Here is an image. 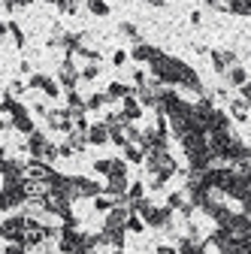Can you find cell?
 <instances>
[{
  "instance_id": "cell-37",
  "label": "cell",
  "mask_w": 251,
  "mask_h": 254,
  "mask_svg": "<svg viewBox=\"0 0 251 254\" xmlns=\"http://www.w3.org/2000/svg\"><path fill=\"white\" fill-rule=\"evenodd\" d=\"M73 3H79V0H73Z\"/></svg>"
},
{
  "instance_id": "cell-36",
  "label": "cell",
  "mask_w": 251,
  "mask_h": 254,
  "mask_svg": "<svg viewBox=\"0 0 251 254\" xmlns=\"http://www.w3.org/2000/svg\"><path fill=\"white\" fill-rule=\"evenodd\" d=\"M112 254H121V251H118V248H115V251H112Z\"/></svg>"
},
{
  "instance_id": "cell-22",
  "label": "cell",
  "mask_w": 251,
  "mask_h": 254,
  "mask_svg": "<svg viewBox=\"0 0 251 254\" xmlns=\"http://www.w3.org/2000/svg\"><path fill=\"white\" fill-rule=\"evenodd\" d=\"M185 197H188L185 190H173V194L167 197V206H170V209H179V212H182V209H185V203H188Z\"/></svg>"
},
{
  "instance_id": "cell-5",
  "label": "cell",
  "mask_w": 251,
  "mask_h": 254,
  "mask_svg": "<svg viewBox=\"0 0 251 254\" xmlns=\"http://www.w3.org/2000/svg\"><path fill=\"white\" fill-rule=\"evenodd\" d=\"M100 194H106V185H100V182H94V179H85V176H73V197L79 200V197H100Z\"/></svg>"
},
{
  "instance_id": "cell-31",
  "label": "cell",
  "mask_w": 251,
  "mask_h": 254,
  "mask_svg": "<svg viewBox=\"0 0 251 254\" xmlns=\"http://www.w3.org/2000/svg\"><path fill=\"white\" fill-rule=\"evenodd\" d=\"M158 254H179V245H158Z\"/></svg>"
},
{
  "instance_id": "cell-21",
  "label": "cell",
  "mask_w": 251,
  "mask_h": 254,
  "mask_svg": "<svg viewBox=\"0 0 251 254\" xmlns=\"http://www.w3.org/2000/svg\"><path fill=\"white\" fill-rule=\"evenodd\" d=\"M136 200H145V185L142 182H130V190H127V203H136Z\"/></svg>"
},
{
  "instance_id": "cell-29",
  "label": "cell",
  "mask_w": 251,
  "mask_h": 254,
  "mask_svg": "<svg viewBox=\"0 0 251 254\" xmlns=\"http://www.w3.org/2000/svg\"><path fill=\"white\" fill-rule=\"evenodd\" d=\"M148 82H151V79L145 76V70H133V85H136V88H145Z\"/></svg>"
},
{
  "instance_id": "cell-33",
  "label": "cell",
  "mask_w": 251,
  "mask_h": 254,
  "mask_svg": "<svg viewBox=\"0 0 251 254\" xmlns=\"http://www.w3.org/2000/svg\"><path fill=\"white\" fill-rule=\"evenodd\" d=\"M206 6H212V9H224V0H203Z\"/></svg>"
},
{
  "instance_id": "cell-6",
  "label": "cell",
  "mask_w": 251,
  "mask_h": 254,
  "mask_svg": "<svg viewBox=\"0 0 251 254\" xmlns=\"http://www.w3.org/2000/svg\"><path fill=\"white\" fill-rule=\"evenodd\" d=\"M209 58H212V70L218 76H224L230 67H236V52L233 49H212Z\"/></svg>"
},
{
  "instance_id": "cell-17",
  "label": "cell",
  "mask_w": 251,
  "mask_h": 254,
  "mask_svg": "<svg viewBox=\"0 0 251 254\" xmlns=\"http://www.w3.org/2000/svg\"><path fill=\"white\" fill-rule=\"evenodd\" d=\"M85 6H88L91 15H97V18H106L109 15V3H106V0H85Z\"/></svg>"
},
{
  "instance_id": "cell-10",
  "label": "cell",
  "mask_w": 251,
  "mask_h": 254,
  "mask_svg": "<svg viewBox=\"0 0 251 254\" xmlns=\"http://www.w3.org/2000/svg\"><path fill=\"white\" fill-rule=\"evenodd\" d=\"M139 88H133V85H127V82H109V88H106V94H109V103L112 100H127V97H133Z\"/></svg>"
},
{
  "instance_id": "cell-34",
  "label": "cell",
  "mask_w": 251,
  "mask_h": 254,
  "mask_svg": "<svg viewBox=\"0 0 251 254\" xmlns=\"http://www.w3.org/2000/svg\"><path fill=\"white\" fill-rule=\"evenodd\" d=\"M18 73H24V76H30V64H27V61H21V67H18Z\"/></svg>"
},
{
  "instance_id": "cell-14",
  "label": "cell",
  "mask_w": 251,
  "mask_h": 254,
  "mask_svg": "<svg viewBox=\"0 0 251 254\" xmlns=\"http://www.w3.org/2000/svg\"><path fill=\"white\" fill-rule=\"evenodd\" d=\"M145 154L148 151L142 145H133V142L124 145V161H127V164H145Z\"/></svg>"
},
{
  "instance_id": "cell-23",
  "label": "cell",
  "mask_w": 251,
  "mask_h": 254,
  "mask_svg": "<svg viewBox=\"0 0 251 254\" xmlns=\"http://www.w3.org/2000/svg\"><path fill=\"white\" fill-rule=\"evenodd\" d=\"M148 224H145V221H142V215H130L127 218V233H142Z\"/></svg>"
},
{
  "instance_id": "cell-16",
  "label": "cell",
  "mask_w": 251,
  "mask_h": 254,
  "mask_svg": "<svg viewBox=\"0 0 251 254\" xmlns=\"http://www.w3.org/2000/svg\"><path fill=\"white\" fill-rule=\"evenodd\" d=\"M248 100H242V97H236V100H230V115L236 118V121H248Z\"/></svg>"
},
{
  "instance_id": "cell-25",
  "label": "cell",
  "mask_w": 251,
  "mask_h": 254,
  "mask_svg": "<svg viewBox=\"0 0 251 254\" xmlns=\"http://www.w3.org/2000/svg\"><path fill=\"white\" fill-rule=\"evenodd\" d=\"M97 76H100V64H85V67H82V79L85 82H94Z\"/></svg>"
},
{
  "instance_id": "cell-20",
  "label": "cell",
  "mask_w": 251,
  "mask_h": 254,
  "mask_svg": "<svg viewBox=\"0 0 251 254\" xmlns=\"http://www.w3.org/2000/svg\"><path fill=\"white\" fill-rule=\"evenodd\" d=\"M118 30H121V34L127 37V40L142 43V37H139V30H136V24H133V21H121V24H118Z\"/></svg>"
},
{
  "instance_id": "cell-28",
  "label": "cell",
  "mask_w": 251,
  "mask_h": 254,
  "mask_svg": "<svg viewBox=\"0 0 251 254\" xmlns=\"http://www.w3.org/2000/svg\"><path fill=\"white\" fill-rule=\"evenodd\" d=\"M3 254H27V245H21V242H6V245H3Z\"/></svg>"
},
{
  "instance_id": "cell-13",
  "label": "cell",
  "mask_w": 251,
  "mask_h": 254,
  "mask_svg": "<svg viewBox=\"0 0 251 254\" xmlns=\"http://www.w3.org/2000/svg\"><path fill=\"white\" fill-rule=\"evenodd\" d=\"M224 9L230 15H239V18H251V0H227Z\"/></svg>"
},
{
  "instance_id": "cell-35",
  "label": "cell",
  "mask_w": 251,
  "mask_h": 254,
  "mask_svg": "<svg viewBox=\"0 0 251 254\" xmlns=\"http://www.w3.org/2000/svg\"><path fill=\"white\" fill-rule=\"evenodd\" d=\"M148 6H158L161 9V6H167V0H148Z\"/></svg>"
},
{
  "instance_id": "cell-30",
  "label": "cell",
  "mask_w": 251,
  "mask_h": 254,
  "mask_svg": "<svg viewBox=\"0 0 251 254\" xmlns=\"http://www.w3.org/2000/svg\"><path fill=\"white\" fill-rule=\"evenodd\" d=\"M112 64H115V67H124V64H127V52H124V49H118V52L112 55Z\"/></svg>"
},
{
  "instance_id": "cell-27",
  "label": "cell",
  "mask_w": 251,
  "mask_h": 254,
  "mask_svg": "<svg viewBox=\"0 0 251 254\" xmlns=\"http://www.w3.org/2000/svg\"><path fill=\"white\" fill-rule=\"evenodd\" d=\"M30 3H34V0H3V12H6V15H12L18 6H30Z\"/></svg>"
},
{
  "instance_id": "cell-19",
  "label": "cell",
  "mask_w": 251,
  "mask_h": 254,
  "mask_svg": "<svg viewBox=\"0 0 251 254\" xmlns=\"http://www.w3.org/2000/svg\"><path fill=\"white\" fill-rule=\"evenodd\" d=\"M67 94V109H76V112H88L85 100L79 97V91H64Z\"/></svg>"
},
{
  "instance_id": "cell-11",
  "label": "cell",
  "mask_w": 251,
  "mask_h": 254,
  "mask_svg": "<svg viewBox=\"0 0 251 254\" xmlns=\"http://www.w3.org/2000/svg\"><path fill=\"white\" fill-rule=\"evenodd\" d=\"M154 55H158V46H148V43H133V49H130V58L136 64H148Z\"/></svg>"
},
{
  "instance_id": "cell-32",
  "label": "cell",
  "mask_w": 251,
  "mask_h": 254,
  "mask_svg": "<svg viewBox=\"0 0 251 254\" xmlns=\"http://www.w3.org/2000/svg\"><path fill=\"white\" fill-rule=\"evenodd\" d=\"M9 94L15 97V94H24V85L21 82H9Z\"/></svg>"
},
{
  "instance_id": "cell-15",
  "label": "cell",
  "mask_w": 251,
  "mask_h": 254,
  "mask_svg": "<svg viewBox=\"0 0 251 254\" xmlns=\"http://www.w3.org/2000/svg\"><path fill=\"white\" fill-rule=\"evenodd\" d=\"M109 103V94H103V91H94L91 97L85 100V106H88V112H100L103 106Z\"/></svg>"
},
{
  "instance_id": "cell-7",
  "label": "cell",
  "mask_w": 251,
  "mask_h": 254,
  "mask_svg": "<svg viewBox=\"0 0 251 254\" xmlns=\"http://www.w3.org/2000/svg\"><path fill=\"white\" fill-rule=\"evenodd\" d=\"M27 151H30V157H40V161H46V154H49V148H52V142H49V136L43 133V130H34L27 136V145H24Z\"/></svg>"
},
{
  "instance_id": "cell-26",
  "label": "cell",
  "mask_w": 251,
  "mask_h": 254,
  "mask_svg": "<svg viewBox=\"0 0 251 254\" xmlns=\"http://www.w3.org/2000/svg\"><path fill=\"white\" fill-rule=\"evenodd\" d=\"M112 170V157H100V161H94V173L97 176H109Z\"/></svg>"
},
{
  "instance_id": "cell-8",
  "label": "cell",
  "mask_w": 251,
  "mask_h": 254,
  "mask_svg": "<svg viewBox=\"0 0 251 254\" xmlns=\"http://www.w3.org/2000/svg\"><path fill=\"white\" fill-rule=\"evenodd\" d=\"M88 142H91V145H106V142H112V130H109V124H106V121L91 124V130H88Z\"/></svg>"
},
{
  "instance_id": "cell-4",
  "label": "cell",
  "mask_w": 251,
  "mask_h": 254,
  "mask_svg": "<svg viewBox=\"0 0 251 254\" xmlns=\"http://www.w3.org/2000/svg\"><path fill=\"white\" fill-rule=\"evenodd\" d=\"M27 88L30 91H43L49 100H58L61 97V82L52 79V76H46V73H30L27 76Z\"/></svg>"
},
{
  "instance_id": "cell-1",
  "label": "cell",
  "mask_w": 251,
  "mask_h": 254,
  "mask_svg": "<svg viewBox=\"0 0 251 254\" xmlns=\"http://www.w3.org/2000/svg\"><path fill=\"white\" fill-rule=\"evenodd\" d=\"M148 70H151V76H154V79H161V82H164V85H170V88H188V91L200 94V97L206 94L203 79L197 76V70L191 67V64H185L182 58L167 55L164 49H158V55L148 61Z\"/></svg>"
},
{
  "instance_id": "cell-12",
  "label": "cell",
  "mask_w": 251,
  "mask_h": 254,
  "mask_svg": "<svg viewBox=\"0 0 251 254\" xmlns=\"http://www.w3.org/2000/svg\"><path fill=\"white\" fill-rule=\"evenodd\" d=\"M248 79H251V76H248V70L242 67V64H236V67H230V70L224 73V82H227V85H233V88L248 85Z\"/></svg>"
},
{
  "instance_id": "cell-18",
  "label": "cell",
  "mask_w": 251,
  "mask_h": 254,
  "mask_svg": "<svg viewBox=\"0 0 251 254\" xmlns=\"http://www.w3.org/2000/svg\"><path fill=\"white\" fill-rule=\"evenodd\" d=\"M115 206H118V200H115V197H109V194L94 197V209H97V212H112Z\"/></svg>"
},
{
  "instance_id": "cell-9",
  "label": "cell",
  "mask_w": 251,
  "mask_h": 254,
  "mask_svg": "<svg viewBox=\"0 0 251 254\" xmlns=\"http://www.w3.org/2000/svg\"><path fill=\"white\" fill-rule=\"evenodd\" d=\"M121 115H124V124L139 121V115H142V103H139L136 94H133V97H127V100H121Z\"/></svg>"
},
{
  "instance_id": "cell-2",
  "label": "cell",
  "mask_w": 251,
  "mask_h": 254,
  "mask_svg": "<svg viewBox=\"0 0 251 254\" xmlns=\"http://www.w3.org/2000/svg\"><path fill=\"white\" fill-rule=\"evenodd\" d=\"M30 203V194H27V188H24V179L21 182H12V185H3V197H0V209L3 212H12L18 206Z\"/></svg>"
},
{
  "instance_id": "cell-3",
  "label": "cell",
  "mask_w": 251,
  "mask_h": 254,
  "mask_svg": "<svg viewBox=\"0 0 251 254\" xmlns=\"http://www.w3.org/2000/svg\"><path fill=\"white\" fill-rule=\"evenodd\" d=\"M79 79H82V70L76 67V55H67L61 61V67H58V82H61L64 91H76Z\"/></svg>"
},
{
  "instance_id": "cell-24",
  "label": "cell",
  "mask_w": 251,
  "mask_h": 254,
  "mask_svg": "<svg viewBox=\"0 0 251 254\" xmlns=\"http://www.w3.org/2000/svg\"><path fill=\"white\" fill-rule=\"evenodd\" d=\"M6 27H9V34H12V43H15V49H24V34H21V27H18L15 21H6Z\"/></svg>"
}]
</instances>
